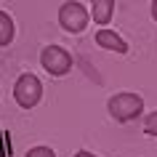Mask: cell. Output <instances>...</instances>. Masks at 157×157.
<instances>
[{
  "mask_svg": "<svg viewBox=\"0 0 157 157\" xmlns=\"http://www.w3.org/2000/svg\"><path fill=\"white\" fill-rule=\"evenodd\" d=\"M109 115L115 117L117 123H131V120H136V117L144 112V99H141L139 93H115L112 99H109L107 104Z\"/></svg>",
  "mask_w": 157,
  "mask_h": 157,
  "instance_id": "obj_1",
  "label": "cell"
},
{
  "mask_svg": "<svg viewBox=\"0 0 157 157\" xmlns=\"http://www.w3.org/2000/svg\"><path fill=\"white\" fill-rule=\"evenodd\" d=\"M13 99H16V104L21 109L37 107L40 99H43V83H40V77L32 75V72L19 75V80L13 83Z\"/></svg>",
  "mask_w": 157,
  "mask_h": 157,
  "instance_id": "obj_2",
  "label": "cell"
},
{
  "mask_svg": "<svg viewBox=\"0 0 157 157\" xmlns=\"http://www.w3.org/2000/svg\"><path fill=\"white\" fill-rule=\"evenodd\" d=\"M88 19H91L88 8L80 6V3H75V0H67V3H61V8H59V24H61L64 32L80 35L88 27Z\"/></svg>",
  "mask_w": 157,
  "mask_h": 157,
  "instance_id": "obj_3",
  "label": "cell"
},
{
  "mask_svg": "<svg viewBox=\"0 0 157 157\" xmlns=\"http://www.w3.org/2000/svg\"><path fill=\"white\" fill-rule=\"evenodd\" d=\"M40 64H43V69L48 75L61 77V75H67L72 69V53L64 51L61 45H45L43 53H40Z\"/></svg>",
  "mask_w": 157,
  "mask_h": 157,
  "instance_id": "obj_4",
  "label": "cell"
},
{
  "mask_svg": "<svg viewBox=\"0 0 157 157\" xmlns=\"http://www.w3.org/2000/svg\"><path fill=\"white\" fill-rule=\"evenodd\" d=\"M96 43H99L101 48H107V51H115V53H128V43H125L117 32L107 29V27L96 32Z\"/></svg>",
  "mask_w": 157,
  "mask_h": 157,
  "instance_id": "obj_5",
  "label": "cell"
},
{
  "mask_svg": "<svg viewBox=\"0 0 157 157\" xmlns=\"http://www.w3.org/2000/svg\"><path fill=\"white\" fill-rule=\"evenodd\" d=\"M91 16L96 24H109L115 16V0H91Z\"/></svg>",
  "mask_w": 157,
  "mask_h": 157,
  "instance_id": "obj_6",
  "label": "cell"
},
{
  "mask_svg": "<svg viewBox=\"0 0 157 157\" xmlns=\"http://www.w3.org/2000/svg\"><path fill=\"white\" fill-rule=\"evenodd\" d=\"M13 35H16V24H13V19H11L6 11H0V48L11 45Z\"/></svg>",
  "mask_w": 157,
  "mask_h": 157,
  "instance_id": "obj_7",
  "label": "cell"
},
{
  "mask_svg": "<svg viewBox=\"0 0 157 157\" xmlns=\"http://www.w3.org/2000/svg\"><path fill=\"white\" fill-rule=\"evenodd\" d=\"M24 157H56V152H53L51 147H32Z\"/></svg>",
  "mask_w": 157,
  "mask_h": 157,
  "instance_id": "obj_8",
  "label": "cell"
},
{
  "mask_svg": "<svg viewBox=\"0 0 157 157\" xmlns=\"http://www.w3.org/2000/svg\"><path fill=\"white\" fill-rule=\"evenodd\" d=\"M144 133H149V136H157V112L147 115V120H144Z\"/></svg>",
  "mask_w": 157,
  "mask_h": 157,
  "instance_id": "obj_9",
  "label": "cell"
},
{
  "mask_svg": "<svg viewBox=\"0 0 157 157\" xmlns=\"http://www.w3.org/2000/svg\"><path fill=\"white\" fill-rule=\"evenodd\" d=\"M75 157H96L93 152H85V149H80V152H75Z\"/></svg>",
  "mask_w": 157,
  "mask_h": 157,
  "instance_id": "obj_10",
  "label": "cell"
},
{
  "mask_svg": "<svg viewBox=\"0 0 157 157\" xmlns=\"http://www.w3.org/2000/svg\"><path fill=\"white\" fill-rule=\"evenodd\" d=\"M152 19L157 21V0H152Z\"/></svg>",
  "mask_w": 157,
  "mask_h": 157,
  "instance_id": "obj_11",
  "label": "cell"
},
{
  "mask_svg": "<svg viewBox=\"0 0 157 157\" xmlns=\"http://www.w3.org/2000/svg\"><path fill=\"white\" fill-rule=\"evenodd\" d=\"M0 157H3V155H0Z\"/></svg>",
  "mask_w": 157,
  "mask_h": 157,
  "instance_id": "obj_12",
  "label": "cell"
}]
</instances>
